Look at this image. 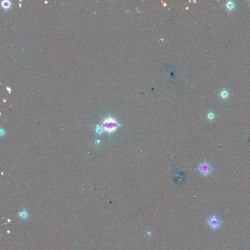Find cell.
Listing matches in <instances>:
<instances>
[{
  "instance_id": "4",
  "label": "cell",
  "mask_w": 250,
  "mask_h": 250,
  "mask_svg": "<svg viewBox=\"0 0 250 250\" xmlns=\"http://www.w3.org/2000/svg\"><path fill=\"white\" fill-rule=\"evenodd\" d=\"M2 7H4V8H8L11 6V2L8 1V0H4V1H2Z\"/></svg>"
},
{
  "instance_id": "5",
  "label": "cell",
  "mask_w": 250,
  "mask_h": 250,
  "mask_svg": "<svg viewBox=\"0 0 250 250\" xmlns=\"http://www.w3.org/2000/svg\"><path fill=\"white\" fill-rule=\"evenodd\" d=\"M221 96H222L223 98L227 97V93L226 91H223L222 93V94H221Z\"/></svg>"
},
{
  "instance_id": "2",
  "label": "cell",
  "mask_w": 250,
  "mask_h": 250,
  "mask_svg": "<svg viewBox=\"0 0 250 250\" xmlns=\"http://www.w3.org/2000/svg\"><path fill=\"white\" fill-rule=\"evenodd\" d=\"M199 171H200V172L203 175L207 176V175H208L210 173V172H211V167H210L208 164L205 162V163L202 164L200 165V167H199Z\"/></svg>"
},
{
  "instance_id": "3",
  "label": "cell",
  "mask_w": 250,
  "mask_h": 250,
  "mask_svg": "<svg viewBox=\"0 0 250 250\" xmlns=\"http://www.w3.org/2000/svg\"><path fill=\"white\" fill-rule=\"evenodd\" d=\"M208 223L209 226H210L211 228H213V229H216V228L219 227L221 225L220 220L218 219L216 216H211V217L208 219Z\"/></svg>"
},
{
  "instance_id": "1",
  "label": "cell",
  "mask_w": 250,
  "mask_h": 250,
  "mask_svg": "<svg viewBox=\"0 0 250 250\" xmlns=\"http://www.w3.org/2000/svg\"><path fill=\"white\" fill-rule=\"evenodd\" d=\"M118 126V124L117 121L112 118H108L103 120L102 127L104 131H108V132H112L115 131L117 127Z\"/></svg>"
}]
</instances>
